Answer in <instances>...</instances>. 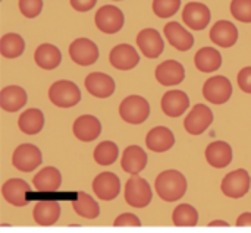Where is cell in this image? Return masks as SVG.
Segmentation results:
<instances>
[{"mask_svg": "<svg viewBox=\"0 0 251 233\" xmlns=\"http://www.w3.org/2000/svg\"><path fill=\"white\" fill-rule=\"evenodd\" d=\"M154 188L157 195L166 201V203H174L181 200L185 192H187V179L185 176L174 169L162 172L154 182Z\"/></svg>", "mask_w": 251, "mask_h": 233, "instance_id": "cell-1", "label": "cell"}, {"mask_svg": "<svg viewBox=\"0 0 251 233\" xmlns=\"http://www.w3.org/2000/svg\"><path fill=\"white\" fill-rule=\"evenodd\" d=\"M49 98L54 106L60 109H69L79 103L81 91L72 81H56L49 90Z\"/></svg>", "mask_w": 251, "mask_h": 233, "instance_id": "cell-2", "label": "cell"}, {"mask_svg": "<svg viewBox=\"0 0 251 233\" xmlns=\"http://www.w3.org/2000/svg\"><path fill=\"white\" fill-rule=\"evenodd\" d=\"M119 115L124 122L129 125H140L147 120L150 115V104L141 95H129L121 103Z\"/></svg>", "mask_w": 251, "mask_h": 233, "instance_id": "cell-3", "label": "cell"}, {"mask_svg": "<svg viewBox=\"0 0 251 233\" xmlns=\"http://www.w3.org/2000/svg\"><path fill=\"white\" fill-rule=\"evenodd\" d=\"M151 188L144 178L135 175L128 179L125 185V201L128 206L134 209H144L151 203Z\"/></svg>", "mask_w": 251, "mask_h": 233, "instance_id": "cell-4", "label": "cell"}, {"mask_svg": "<svg viewBox=\"0 0 251 233\" xmlns=\"http://www.w3.org/2000/svg\"><path fill=\"white\" fill-rule=\"evenodd\" d=\"M251 186V178L246 169H238L228 173L221 184V191L228 198H243Z\"/></svg>", "mask_w": 251, "mask_h": 233, "instance_id": "cell-5", "label": "cell"}, {"mask_svg": "<svg viewBox=\"0 0 251 233\" xmlns=\"http://www.w3.org/2000/svg\"><path fill=\"white\" fill-rule=\"evenodd\" d=\"M203 95L212 104H225L232 95V84L224 75L212 76L203 85Z\"/></svg>", "mask_w": 251, "mask_h": 233, "instance_id": "cell-6", "label": "cell"}, {"mask_svg": "<svg viewBox=\"0 0 251 233\" xmlns=\"http://www.w3.org/2000/svg\"><path fill=\"white\" fill-rule=\"evenodd\" d=\"M41 151L34 144H21L19 147H16L12 156V164L15 166V169L25 173L35 170L41 164Z\"/></svg>", "mask_w": 251, "mask_h": 233, "instance_id": "cell-7", "label": "cell"}, {"mask_svg": "<svg viewBox=\"0 0 251 233\" xmlns=\"http://www.w3.org/2000/svg\"><path fill=\"white\" fill-rule=\"evenodd\" d=\"M125 22L124 13L119 7L106 4L96 12V25L104 34H116L122 29Z\"/></svg>", "mask_w": 251, "mask_h": 233, "instance_id": "cell-8", "label": "cell"}, {"mask_svg": "<svg viewBox=\"0 0 251 233\" xmlns=\"http://www.w3.org/2000/svg\"><path fill=\"white\" fill-rule=\"evenodd\" d=\"M213 123V112L206 104H196L184 120V128L190 135H201Z\"/></svg>", "mask_w": 251, "mask_h": 233, "instance_id": "cell-9", "label": "cell"}, {"mask_svg": "<svg viewBox=\"0 0 251 233\" xmlns=\"http://www.w3.org/2000/svg\"><path fill=\"white\" fill-rule=\"evenodd\" d=\"M71 59L79 66H90L99 59V47L88 38H76L69 46Z\"/></svg>", "mask_w": 251, "mask_h": 233, "instance_id": "cell-10", "label": "cell"}, {"mask_svg": "<svg viewBox=\"0 0 251 233\" xmlns=\"http://www.w3.org/2000/svg\"><path fill=\"white\" fill-rule=\"evenodd\" d=\"M93 191L97 198L103 201L115 200L121 192V181L112 172H103L93 181Z\"/></svg>", "mask_w": 251, "mask_h": 233, "instance_id": "cell-11", "label": "cell"}, {"mask_svg": "<svg viewBox=\"0 0 251 233\" xmlns=\"http://www.w3.org/2000/svg\"><path fill=\"white\" fill-rule=\"evenodd\" d=\"M210 10L206 4L199 1H190L182 10V21L185 25L194 31L204 29L210 22Z\"/></svg>", "mask_w": 251, "mask_h": 233, "instance_id": "cell-12", "label": "cell"}, {"mask_svg": "<svg viewBox=\"0 0 251 233\" xmlns=\"http://www.w3.org/2000/svg\"><path fill=\"white\" fill-rule=\"evenodd\" d=\"M31 192L29 185L18 178H12L6 181L1 186V195L3 198L15 206V207H25L28 206V194Z\"/></svg>", "mask_w": 251, "mask_h": 233, "instance_id": "cell-13", "label": "cell"}, {"mask_svg": "<svg viewBox=\"0 0 251 233\" xmlns=\"http://www.w3.org/2000/svg\"><path fill=\"white\" fill-rule=\"evenodd\" d=\"M137 46L140 47L141 53L149 57V59H156L163 53L165 48V41L162 35L153 29V28H146L138 32L137 35Z\"/></svg>", "mask_w": 251, "mask_h": 233, "instance_id": "cell-14", "label": "cell"}, {"mask_svg": "<svg viewBox=\"0 0 251 233\" xmlns=\"http://www.w3.org/2000/svg\"><path fill=\"white\" fill-rule=\"evenodd\" d=\"M109 60L113 68H116L119 70H129L138 65L140 56L132 46L119 44L112 48V51L109 54Z\"/></svg>", "mask_w": 251, "mask_h": 233, "instance_id": "cell-15", "label": "cell"}, {"mask_svg": "<svg viewBox=\"0 0 251 233\" xmlns=\"http://www.w3.org/2000/svg\"><path fill=\"white\" fill-rule=\"evenodd\" d=\"M74 135L82 142H91L100 137L101 123L93 115H82L74 122Z\"/></svg>", "mask_w": 251, "mask_h": 233, "instance_id": "cell-16", "label": "cell"}, {"mask_svg": "<svg viewBox=\"0 0 251 233\" xmlns=\"http://www.w3.org/2000/svg\"><path fill=\"white\" fill-rule=\"evenodd\" d=\"M162 110L169 117H179L182 116L190 106V98L184 91L179 90H171L165 93L162 97Z\"/></svg>", "mask_w": 251, "mask_h": 233, "instance_id": "cell-17", "label": "cell"}, {"mask_svg": "<svg viewBox=\"0 0 251 233\" xmlns=\"http://www.w3.org/2000/svg\"><path fill=\"white\" fill-rule=\"evenodd\" d=\"M62 209L56 200H41L34 206L32 219L40 226H53L60 217Z\"/></svg>", "mask_w": 251, "mask_h": 233, "instance_id": "cell-18", "label": "cell"}, {"mask_svg": "<svg viewBox=\"0 0 251 233\" xmlns=\"http://www.w3.org/2000/svg\"><path fill=\"white\" fill-rule=\"evenodd\" d=\"M185 69L176 60H165L156 68V79L165 87H174L184 81Z\"/></svg>", "mask_w": 251, "mask_h": 233, "instance_id": "cell-19", "label": "cell"}, {"mask_svg": "<svg viewBox=\"0 0 251 233\" xmlns=\"http://www.w3.org/2000/svg\"><path fill=\"white\" fill-rule=\"evenodd\" d=\"M165 37L172 47L179 51H187L194 46V37L178 22H168L163 28Z\"/></svg>", "mask_w": 251, "mask_h": 233, "instance_id": "cell-20", "label": "cell"}, {"mask_svg": "<svg viewBox=\"0 0 251 233\" xmlns=\"http://www.w3.org/2000/svg\"><path fill=\"white\" fill-rule=\"evenodd\" d=\"M85 88L97 98H107L115 93V81L103 72H93L85 78Z\"/></svg>", "mask_w": 251, "mask_h": 233, "instance_id": "cell-21", "label": "cell"}, {"mask_svg": "<svg viewBox=\"0 0 251 233\" xmlns=\"http://www.w3.org/2000/svg\"><path fill=\"white\" fill-rule=\"evenodd\" d=\"M146 145L154 153H165L175 145V135L166 126H156L149 131L146 137Z\"/></svg>", "mask_w": 251, "mask_h": 233, "instance_id": "cell-22", "label": "cell"}, {"mask_svg": "<svg viewBox=\"0 0 251 233\" xmlns=\"http://www.w3.org/2000/svg\"><path fill=\"white\" fill-rule=\"evenodd\" d=\"M121 166L124 172L135 176L140 172H143L147 166V154L146 151L138 147V145H129L125 148L122 159H121Z\"/></svg>", "mask_w": 251, "mask_h": 233, "instance_id": "cell-23", "label": "cell"}, {"mask_svg": "<svg viewBox=\"0 0 251 233\" xmlns=\"http://www.w3.org/2000/svg\"><path fill=\"white\" fill-rule=\"evenodd\" d=\"M210 40L219 47H232L238 41V29L229 21H218L210 29Z\"/></svg>", "mask_w": 251, "mask_h": 233, "instance_id": "cell-24", "label": "cell"}, {"mask_svg": "<svg viewBox=\"0 0 251 233\" xmlns=\"http://www.w3.org/2000/svg\"><path fill=\"white\" fill-rule=\"evenodd\" d=\"M206 160L215 169H224L232 162V148L225 141H215L206 148Z\"/></svg>", "mask_w": 251, "mask_h": 233, "instance_id": "cell-25", "label": "cell"}, {"mask_svg": "<svg viewBox=\"0 0 251 233\" xmlns=\"http://www.w3.org/2000/svg\"><path fill=\"white\" fill-rule=\"evenodd\" d=\"M32 185L40 192H56L62 185V173L56 167L47 166L32 178Z\"/></svg>", "mask_w": 251, "mask_h": 233, "instance_id": "cell-26", "label": "cell"}, {"mask_svg": "<svg viewBox=\"0 0 251 233\" xmlns=\"http://www.w3.org/2000/svg\"><path fill=\"white\" fill-rule=\"evenodd\" d=\"M26 104V93L18 85L4 87L0 91V107L4 112L15 113Z\"/></svg>", "mask_w": 251, "mask_h": 233, "instance_id": "cell-27", "label": "cell"}, {"mask_svg": "<svg viewBox=\"0 0 251 233\" xmlns=\"http://www.w3.org/2000/svg\"><path fill=\"white\" fill-rule=\"evenodd\" d=\"M34 60L35 63L46 70H51L57 68L62 62V53L60 50L53 44H41L34 51Z\"/></svg>", "mask_w": 251, "mask_h": 233, "instance_id": "cell-28", "label": "cell"}, {"mask_svg": "<svg viewBox=\"0 0 251 233\" xmlns=\"http://www.w3.org/2000/svg\"><path fill=\"white\" fill-rule=\"evenodd\" d=\"M194 63H196V68L199 70H201L204 73H210V72H215L221 68L222 56L213 47H203L196 53Z\"/></svg>", "mask_w": 251, "mask_h": 233, "instance_id": "cell-29", "label": "cell"}, {"mask_svg": "<svg viewBox=\"0 0 251 233\" xmlns=\"http://www.w3.org/2000/svg\"><path fill=\"white\" fill-rule=\"evenodd\" d=\"M19 131L25 135H35L44 126V115L38 109H28L25 110L18 119Z\"/></svg>", "mask_w": 251, "mask_h": 233, "instance_id": "cell-30", "label": "cell"}, {"mask_svg": "<svg viewBox=\"0 0 251 233\" xmlns=\"http://www.w3.org/2000/svg\"><path fill=\"white\" fill-rule=\"evenodd\" d=\"M72 207H74V211L84 219H90V220L97 219L100 214V207L97 201H94V198L85 192H76L72 201Z\"/></svg>", "mask_w": 251, "mask_h": 233, "instance_id": "cell-31", "label": "cell"}, {"mask_svg": "<svg viewBox=\"0 0 251 233\" xmlns=\"http://www.w3.org/2000/svg\"><path fill=\"white\" fill-rule=\"evenodd\" d=\"M25 50V41L19 34L9 32L0 38V53L6 59L19 57Z\"/></svg>", "mask_w": 251, "mask_h": 233, "instance_id": "cell-32", "label": "cell"}, {"mask_svg": "<svg viewBox=\"0 0 251 233\" xmlns=\"http://www.w3.org/2000/svg\"><path fill=\"white\" fill-rule=\"evenodd\" d=\"M118 156H119V147L113 142V141H103L100 142L94 153H93V157H94V162L100 166H110L113 164L116 160H118Z\"/></svg>", "mask_w": 251, "mask_h": 233, "instance_id": "cell-33", "label": "cell"}, {"mask_svg": "<svg viewBox=\"0 0 251 233\" xmlns=\"http://www.w3.org/2000/svg\"><path fill=\"white\" fill-rule=\"evenodd\" d=\"M172 222L175 226L179 228H187V226L193 228L197 226L199 223V213L190 204H179L172 213Z\"/></svg>", "mask_w": 251, "mask_h": 233, "instance_id": "cell-34", "label": "cell"}, {"mask_svg": "<svg viewBox=\"0 0 251 233\" xmlns=\"http://www.w3.org/2000/svg\"><path fill=\"white\" fill-rule=\"evenodd\" d=\"M181 7V0H153V12L159 18H171Z\"/></svg>", "mask_w": 251, "mask_h": 233, "instance_id": "cell-35", "label": "cell"}, {"mask_svg": "<svg viewBox=\"0 0 251 233\" xmlns=\"http://www.w3.org/2000/svg\"><path fill=\"white\" fill-rule=\"evenodd\" d=\"M232 16L244 23L251 22V0H232L231 1Z\"/></svg>", "mask_w": 251, "mask_h": 233, "instance_id": "cell-36", "label": "cell"}, {"mask_svg": "<svg viewBox=\"0 0 251 233\" xmlns=\"http://www.w3.org/2000/svg\"><path fill=\"white\" fill-rule=\"evenodd\" d=\"M41 9H43V0H19V10L28 19L38 16Z\"/></svg>", "mask_w": 251, "mask_h": 233, "instance_id": "cell-37", "label": "cell"}, {"mask_svg": "<svg viewBox=\"0 0 251 233\" xmlns=\"http://www.w3.org/2000/svg\"><path fill=\"white\" fill-rule=\"evenodd\" d=\"M113 226H134V228H138L141 226V220L132 214V213H124L121 216H118L113 222Z\"/></svg>", "mask_w": 251, "mask_h": 233, "instance_id": "cell-38", "label": "cell"}, {"mask_svg": "<svg viewBox=\"0 0 251 233\" xmlns=\"http://www.w3.org/2000/svg\"><path fill=\"white\" fill-rule=\"evenodd\" d=\"M238 87L244 93L251 94V66H247V68L240 70V73H238Z\"/></svg>", "mask_w": 251, "mask_h": 233, "instance_id": "cell-39", "label": "cell"}, {"mask_svg": "<svg viewBox=\"0 0 251 233\" xmlns=\"http://www.w3.org/2000/svg\"><path fill=\"white\" fill-rule=\"evenodd\" d=\"M69 1H71V6L78 12H88L97 3V0H69Z\"/></svg>", "mask_w": 251, "mask_h": 233, "instance_id": "cell-40", "label": "cell"}, {"mask_svg": "<svg viewBox=\"0 0 251 233\" xmlns=\"http://www.w3.org/2000/svg\"><path fill=\"white\" fill-rule=\"evenodd\" d=\"M237 226H240V228H243V226H251V213H243L237 219Z\"/></svg>", "mask_w": 251, "mask_h": 233, "instance_id": "cell-41", "label": "cell"}, {"mask_svg": "<svg viewBox=\"0 0 251 233\" xmlns=\"http://www.w3.org/2000/svg\"><path fill=\"white\" fill-rule=\"evenodd\" d=\"M209 226L210 228H215V226H229V223L225 222V220H213V222L209 223Z\"/></svg>", "mask_w": 251, "mask_h": 233, "instance_id": "cell-42", "label": "cell"}]
</instances>
